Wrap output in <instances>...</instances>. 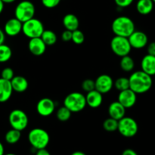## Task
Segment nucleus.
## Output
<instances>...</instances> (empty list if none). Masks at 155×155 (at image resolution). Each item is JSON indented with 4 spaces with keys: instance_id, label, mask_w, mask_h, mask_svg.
I'll return each mask as SVG.
<instances>
[{
    "instance_id": "nucleus-17",
    "label": "nucleus",
    "mask_w": 155,
    "mask_h": 155,
    "mask_svg": "<svg viewBox=\"0 0 155 155\" xmlns=\"http://www.w3.org/2000/svg\"><path fill=\"white\" fill-rule=\"evenodd\" d=\"M126 110L127 109L120 104L118 101H113L110 103L108 107V114L109 117L117 120H120L124 117H125Z\"/></svg>"
},
{
    "instance_id": "nucleus-44",
    "label": "nucleus",
    "mask_w": 155,
    "mask_h": 155,
    "mask_svg": "<svg viewBox=\"0 0 155 155\" xmlns=\"http://www.w3.org/2000/svg\"><path fill=\"white\" fill-rule=\"evenodd\" d=\"M4 155H17V154H13V153H8V154H5Z\"/></svg>"
},
{
    "instance_id": "nucleus-1",
    "label": "nucleus",
    "mask_w": 155,
    "mask_h": 155,
    "mask_svg": "<svg viewBox=\"0 0 155 155\" xmlns=\"http://www.w3.org/2000/svg\"><path fill=\"white\" fill-rule=\"evenodd\" d=\"M130 89L136 94H144L150 90L152 87V77L144 71H137L133 72L129 77Z\"/></svg>"
},
{
    "instance_id": "nucleus-26",
    "label": "nucleus",
    "mask_w": 155,
    "mask_h": 155,
    "mask_svg": "<svg viewBox=\"0 0 155 155\" xmlns=\"http://www.w3.org/2000/svg\"><path fill=\"white\" fill-rule=\"evenodd\" d=\"M12 50L10 46L3 43L0 45V63L7 62L12 58Z\"/></svg>"
},
{
    "instance_id": "nucleus-43",
    "label": "nucleus",
    "mask_w": 155,
    "mask_h": 155,
    "mask_svg": "<svg viewBox=\"0 0 155 155\" xmlns=\"http://www.w3.org/2000/svg\"><path fill=\"white\" fill-rule=\"evenodd\" d=\"M5 4H11V3H13L14 2H15L16 0H2Z\"/></svg>"
},
{
    "instance_id": "nucleus-25",
    "label": "nucleus",
    "mask_w": 155,
    "mask_h": 155,
    "mask_svg": "<svg viewBox=\"0 0 155 155\" xmlns=\"http://www.w3.org/2000/svg\"><path fill=\"white\" fill-rule=\"evenodd\" d=\"M40 37L47 46L54 45L58 39L56 33L51 30H44L43 33L41 35Z\"/></svg>"
},
{
    "instance_id": "nucleus-36",
    "label": "nucleus",
    "mask_w": 155,
    "mask_h": 155,
    "mask_svg": "<svg viewBox=\"0 0 155 155\" xmlns=\"http://www.w3.org/2000/svg\"><path fill=\"white\" fill-rule=\"evenodd\" d=\"M147 52L148 54L155 56V42H151L147 45Z\"/></svg>"
},
{
    "instance_id": "nucleus-13",
    "label": "nucleus",
    "mask_w": 155,
    "mask_h": 155,
    "mask_svg": "<svg viewBox=\"0 0 155 155\" xmlns=\"http://www.w3.org/2000/svg\"><path fill=\"white\" fill-rule=\"evenodd\" d=\"M117 101L126 109L131 108L136 104L137 101V94L130 89L121 91L118 94Z\"/></svg>"
},
{
    "instance_id": "nucleus-4",
    "label": "nucleus",
    "mask_w": 155,
    "mask_h": 155,
    "mask_svg": "<svg viewBox=\"0 0 155 155\" xmlns=\"http://www.w3.org/2000/svg\"><path fill=\"white\" fill-rule=\"evenodd\" d=\"M64 106L68 107L72 113L82 111L86 106V96L81 92H71L65 97Z\"/></svg>"
},
{
    "instance_id": "nucleus-5",
    "label": "nucleus",
    "mask_w": 155,
    "mask_h": 155,
    "mask_svg": "<svg viewBox=\"0 0 155 155\" xmlns=\"http://www.w3.org/2000/svg\"><path fill=\"white\" fill-rule=\"evenodd\" d=\"M36 8L32 2L24 0L18 3L15 9V18L24 23L34 18Z\"/></svg>"
},
{
    "instance_id": "nucleus-19",
    "label": "nucleus",
    "mask_w": 155,
    "mask_h": 155,
    "mask_svg": "<svg viewBox=\"0 0 155 155\" xmlns=\"http://www.w3.org/2000/svg\"><path fill=\"white\" fill-rule=\"evenodd\" d=\"M142 71L151 77L155 76V56L145 54L141 61Z\"/></svg>"
},
{
    "instance_id": "nucleus-10",
    "label": "nucleus",
    "mask_w": 155,
    "mask_h": 155,
    "mask_svg": "<svg viewBox=\"0 0 155 155\" xmlns=\"http://www.w3.org/2000/svg\"><path fill=\"white\" fill-rule=\"evenodd\" d=\"M129 42L132 48L142 49L147 46L148 43V37L147 34L140 30H135L128 37Z\"/></svg>"
},
{
    "instance_id": "nucleus-22",
    "label": "nucleus",
    "mask_w": 155,
    "mask_h": 155,
    "mask_svg": "<svg viewBox=\"0 0 155 155\" xmlns=\"http://www.w3.org/2000/svg\"><path fill=\"white\" fill-rule=\"evenodd\" d=\"M154 3L152 0H138L136 3V10L140 15H149L154 9Z\"/></svg>"
},
{
    "instance_id": "nucleus-2",
    "label": "nucleus",
    "mask_w": 155,
    "mask_h": 155,
    "mask_svg": "<svg viewBox=\"0 0 155 155\" xmlns=\"http://www.w3.org/2000/svg\"><path fill=\"white\" fill-rule=\"evenodd\" d=\"M111 30L115 36L128 38L136 30V26L130 18L127 16H120L113 21Z\"/></svg>"
},
{
    "instance_id": "nucleus-35",
    "label": "nucleus",
    "mask_w": 155,
    "mask_h": 155,
    "mask_svg": "<svg viewBox=\"0 0 155 155\" xmlns=\"http://www.w3.org/2000/svg\"><path fill=\"white\" fill-rule=\"evenodd\" d=\"M72 39V31L68 30H65L61 34V39L64 42H70Z\"/></svg>"
},
{
    "instance_id": "nucleus-27",
    "label": "nucleus",
    "mask_w": 155,
    "mask_h": 155,
    "mask_svg": "<svg viewBox=\"0 0 155 155\" xmlns=\"http://www.w3.org/2000/svg\"><path fill=\"white\" fill-rule=\"evenodd\" d=\"M72 112L65 106H61L58 109L56 112V117L61 122H67L71 117Z\"/></svg>"
},
{
    "instance_id": "nucleus-7",
    "label": "nucleus",
    "mask_w": 155,
    "mask_h": 155,
    "mask_svg": "<svg viewBox=\"0 0 155 155\" xmlns=\"http://www.w3.org/2000/svg\"><path fill=\"white\" fill-rule=\"evenodd\" d=\"M117 131L125 138H133L139 131V125L136 120L130 117H124L118 120Z\"/></svg>"
},
{
    "instance_id": "nucleus-31",
    "label": "nucleus",
    "mask_w": 155,
    "mask_h": 155,
    "mask_svg": "<svg viewBox=\"0 0 155 155\" xmlns=\"http://www.w3.org/2000/svg\"><path fill=\"white\" fill-rule=\"evenodd\" d=\"M81 87L83 91L89 92L95 89V81L91 79H86L83 80L81 84Z\"/></svg>"
},
{
    "instance_id": "nucleus-37",
    "label": "nucleus",
    "mask_w": 155,
    "mask_h": 155,
    "mask_svg": "<svg viewBox=\"0 0 155 155\" xmlns=\"http://www.w3.org/2000/svg\"><path fill=\"white\" fill-rule=\"evenodd\" d=\"M121 155H139L137 154L136 151H134L133 149H131V148H127V149H125L124 151H123L122 154Z\"/></svg>"
},
{
    "instance_id": "nucleus-45",
    "label": "nucleus",
    "mask_w": 155,
    "mask_h": 155,
    "mask_svg": "<svg viewBox=\"0 0 155 155\" xmlns=\"http://www.w3.org/2000/svg\"><path fill=\"white\" fill-rule=\"evenodd\" d=\"M152 1H153V2H154V4H155V0H152Z\"/></svg>"
},
{
    "instance_id": "nucleus-8",
    "label": "nucleus",
    "mask_w": 155,
    "mask_h": 155,
    "mask_svg": "<svg viewBox=\"0 0 155 155\" xmlns=\"http://www.w3.org/2000/svg\"><path fill=\"white\" fill-rule=\"evenodd\" d=\"M110 46L114 54L120 58L130 54L132 50L128 38L124 36H114L110 40Z\"/></svg>"
},
{
    "instance_id": "nucleus-42",
    "label": "nucleus",
    "mask_w": 155,
    "mask_h": 155,
    "mask_svg": "<svg viewBox=\"0 0 155 155\" xmlns=\"http://www.w3.org/2000/svg\"><path fill=\"white\" fill-rule=\"evenodd\" d=\"M4 6H5V3L3 2L2 0H0V14H2V12H3V10H4Z\"/></svg>"
},
{
    "instance_id": "nucleus-24",
    "label": "nucleus",
    "mask_w": 155,
    "mask_h": 155,
    "mask_svg": "<svg viewBox=\"0 0 155 155\" xmlns=\"http://www.w3.org/2000/svg\"><path fill=\"white\" fill-rule=\"evenodd\" d=\"M120 67L124 72H131L135 68V61L133 58L130 57V54L121 57L120 61Z\"/></svg>"
},
{
    "instance_id": "nucleus-40",
    "label": "nucleus",
    "mask_w": 155,
    "mask_h": 155,
    "mask_svg": "<svg viewBox=\"0 0 155 155\" xmlns=\"http://www.w3.org/2000/svg\"><path fill=\"white\" fill-rule=\"evenodd\" d=\"M5 154V148L3 144L0 142V155H4Z\"/></svg>"
},
{
    "instance_id": "nucleus-9",
    "label": "nucleus",
    "mask_w": 155,
    "mask_h": 155,
    "mask_svg": "<svg viewBox=\"0 0 155 155\" xmlns=\"http://www.w3.org/2000/svg\"><path fill=\"white\" fill-rule=\"evenodd\" d=\"M8 122L12 128L22 132L28 126L29 118L24 110L15 109L9 114Z\"/></svg>"
},
{
    "instance_id": "nucleus-34",
    "label": "nucleus",
    "mask_w": 155,
    "mask_h": 155,
    "mask_svg": "<svg viewBox=\"0 0 155 155\" xmlns=\"http://www.w3.org/2000/svg\"><path fill=\"white\" fill-rule=\"evenodd\" d=\"M115 4L120 8H127L133 4L134 0H114Z\"/></svg>"
},
{
    "instance_id": "nucleus-12",
    "label": "nucleus",
    "mask_w": 155,
    "mask_h": 155,
    "mask_svg": "<svg viewBox=\"0 0 155 155\" xmlns=\"http://www.w3.org/2000/svg\"><path fill=\"white\" fill-rule=\"evenodd\" d=\"M114 87V80L107 74H101L95 80V89L101 94L108 93Z\"/></svg>"
},
{
    "instance_id": "nucleus-3",
    "label": "nucleus",
    "mask_w": 155,
    "mask_h": 155,
    "mask_svg": "<svg viewBox=\"0 0 155 155\" xmlns=\"http://www.w3.org/2000/svg\"><path fill=\"white\" fill-rule=\"evenodd\" d=\"M28 141L34 149L39 150L46 148L50 142L49 134L46 130L42 128H34L28 133Z\"/></svg>"
},
{
    "instance_id": "nucleus-32",
    "label": "nucleus",
    "mask_w": 155,
    "mask_h": 155,
    "mask_svg": "<svg viewBox=\"0 0 155 155\" xmlns=\"http://www.w3.org/2000/svg\"><path fill=\"white\" fill-rule=\"evenodd\" d=\"M14 77H15V73H14V71L12 68H5L2 71L1 78L11 81Z\"/></svg>"
},
{
    "instance_id": "nucleus-14",
    "label": "nucleus",
    "mask_w": 155,
    "mask_h": 155,
    "mask_svg": "<svg viewBox=\"0 0 155 155\" xmlns=\"http://www.w3.org/2000/svg\"><path fill=\"white\" fill-rule=\"evenodd\" d=\"M23 23L17 18H13L8 20L4 25V32L8 36H16L22 32Z\"/></svg>"
},
{
    "instance_id": "nucleus-16",
    "label": "nucleus",
    "mask_w": 155,
    "mask_h": 155,
    "mask_svg": "<svg viewBox=\"0 0 155 155\" xmlns=\"http://www.w3.org/2000/svg\"><path fill=\"white\" fill-rule=\"evenodd\" d=\"M86 105L91 108H98L101 105L103 101V95L96 89L87 92L86 95Z\"/></svg>"
},
{
    "instance_id": "nucleus-41",
    "label": "nucleus",
    "mask_w": 155,
    "mask_h": 155,
    "mask_svg": "<svg viewBox=\"0 0 155 155\" xmlns=\"http://www.w3.org/2000/svg\"><path fill=\"white\" fill-rule=\"evenodd\" d=\"M71 155H86V154H85L84 152H83V151H74V152H73Z\"/></svg>"
},
{
    "instance_id": "nucleus-6",
    "label": "nucleus",
    "mask_w": 155,
    "mask_h": 155,
    "mask_svg": "<svg viewBox=\"0 0 155 155\" xmlns=\"http://www.w3.org/2000/svg\"><path fill=\"white\" fill-rule=\"evenodd\" d=\"M44 30L43 24L37 18H33L23 23L22 32L24 36L29 39L40 37Z\"/></svg>"
},
{
    "instance_id": "nucleus-30",
    "label": "nucleus",
    "mask_w": 155,
    "mask_h": 155,
    "mask_svg": "<svg viewBox=\"0 0 155 155\" xmlns=\"http://www.w3.org/2000/svg\"><path fill=\"white\" fill-rule=\"evenodd\" d=\"M71 41L76 45H81L85 41V35L83 31L77 29L72 32V39Z\"/></svg>"
},
{
    "instance_id": "nucleus-38",
    "label": "nucleus",
    "mask_w": 155,
    "mask_h": 155,
    "mask_svg": "<svg viewBox=\"0 0 155 155\" xmlns=\"http://www.w3.org/2000/svg\"><path fill=\"white\" fill-rule=\"evenodd\" d=\"M35 155H51L49 151L46 148H42V149L36 150V154Z\"/></svg>"
},
{
    "instance_id": "nucleus-11",
    "label": "nucleus",
    "mask_w": 155,
    "mask_h": 155,
    "mask_svg": "<svg viewBox=\"0 0 155 155\" xmlns=\"http://www.w3.org/2000/svg\"><path fill=\"white\" fill-rule=\"evenodd\" d=\"M55 103L49 98H41L36 104V111L40 116L46 117L54 113L55 110Z\"/></svg>"
},
{
    "instance_id": "nucleus-18",
    "label": "nucleus",
    "mask_w": 155,
    "mask_h": 155,
    "mask_svg": "<svg viewBox=\"0 0 155 155\" xmlns=\"http://www.w3.org/2000/svg\"><path fill=\"white\" fill-rule=\"evenodd\" d=\"M13 92L11 81L0 77V103H5L8 101Z\"/></svg>"
},
{
    "instance_id": "nucleus-28",
    "label": "nucleus",
    "mask_w": 155,
    "mask_h": 155,
    "mask_svg": "<svg viewBox=\"0 0 155 155\" xmlns=\"http://www.w3.org/2000/svg\"><path fill=\"white\" fill-rule=\"evenodd\" d=\"M114 86L119 92L130 89V81H129V78H127L125 77H119L115 81H114Z\"/></svg>"
},
{
    "instance_id": "nucleus-39",
    "label": "nucleus",
    "mask_w": 155,
    "mask_h": 155,
    "mask_svg": "<svg viewBox=\"0 0 155 155\" xmlns=\"http://www.w3.org/2000/svg\"><path fill=\"white\" fill-rule=\"evenodd\" d=\"M5 33L4 30H2L0 28V45L3 44L5 42Z\"/></svg>"
},
{
    "instance_id": "nucleus-23",
    "label": "nucleus",
    "mask_w": 155,
    "mask_h": 155,
    "mask_svg": "<svg viewBox=\"0 0 155 155\" xmlns=\"http://www.w3.org/2000/svg\"><path fill=\"white\" fill-rule=\"evenodd\" d=\"M21 137V132L12 128L5 135V140L9 145H15L18 143Z\"/></svg>"
},
{
    "instance_id": "nucleus-29",
    "label": "nucleus",
    "mask_w": 155,
    "mask_h": 155,
    "mask_svg": "<svg viewBox=\"0 0 155 155\" xmlns=\"http://www.w3.org/2000/svg\"><path fill=\"white\" fill-rule=\"evenodd\" d=\"M118 127V120L111 118L109 117L106 120H104V123H103V128L105 131L109 132V133H112V132L117 131Z\"/></svg>"
},
{
    "instance_id": "nucleus-15",
    "label": "nucleus",
    "mask_w": 155,
    "mask_h": 155,
    "mask_svg": "<svg viewBox=\"0 0 155 155\" xmlns=\"http://www.w3.org/2000/svg\"><path fill=\"white\" fill-rule=\"evenodd\" d=\"M47 45L42 41L41 37L30 39L28 42V49L32 54L35 56H41L46 51Z\"/></svg>"
},
{
    "instance_id": "nucleus-33",
    "label": "nucleus",
    "mask_w": 155,
    "mask_h": 155,
    "mask_svg": "<svg viewBox=\"0 0 155 155\" xmlns=\"http://www.w3.org/2000/svg\"><path fill=\"white\" fill-rule=\"evenodd\" d=\"M61 0H41L44 7L47 8H54L60 4Z\"/></svg>"
},
{
    "instance_id": "nucleus-21",
    "label": "nucleus",
    "mask_w": 155,
    "mask_h": 155,
    "mask_svg": "<svg viewBox=\"0 0 155 155\" xmlns=\"http://www.w3.org/2000/svg\"><path fill=\"white\" fill-rule=\"evenodd\" d=\"M62 24L66 30L74 31L79 29L80 26V21L78 18L74 14H67L64 15L62 20Z\"/></svg>"
},
{
    "instance_id": "nucleus-20",
    "label": "nucleus",
    "mask_w": 155,
    "mask_h": 155,
    "mask_svg": "<svg viewBox=\"0 0 155 155\" xmlns=\"http://www.w3.org/2000/svg\"><path fill=\"white\" fill-rule=\"evenodd\" d=\"M11 84L14 92L19 93L25 92L29 87L28 80L23 76H15L11 80Z\"/></svg>"
}]
</instances>
